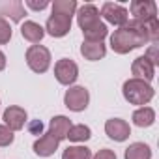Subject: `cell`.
Listing matches in <instances>:
<instances>
[{
    "instance_id": "cell-1",
    "label": "cell",
    "mask_w": 159,
    "mask_h": 159,
    "mask_svg": "<svg viewBox=\"0 0 159 159\" xmlns=\"http://www.w3.org/2000/svg\"><path fill=\"white\" fill-rule=\"evenodd\" d=\"M144 43H148V38L144 34L142 23H137V21H127V25L120 26L111 36V47L118 54H127L129 51L139 49Z\"/></svg>"
},
{
    "instance_id": "cell-2",
    "label": "cell",
    "mask_w": 159,
    "mask_h": 159,
    "mask_svg": "<svg viewBox=\"0 0 159 159\" xmlns=\"http://www.w3.org/2000/svg\"><path fill=\"white\" fill-rule=\"evenodd\" d=\"M122 92H124V98L131 105H146L153 98V88L146 81H140V79H129V81H125Z\"/></svg>"
},
{
    "instance_id": "cell-3",
    "label": "cell",
    "mask_w": 159,
    "mask_h": 159,
    "mask_svg": "<svg viewBox=\"0 0 159 159\" xmlns=\"http://www.w3.org/2000/svg\"><path fill=\"white\" fill-rule=\"evenodd\" d=\"M26 64L36 73H45L51 66V52L43 45H32L26 51Z\"/></svg>"
},
{
    "instance_id": "cell-4",
    "label": "cell",
    "mask_w": 159,
    "mask_h": 159,
    "mask_svg": "<svg viewBox=\"0 0 159 159\" xmlns=\"http://www.w3.org/2000/svg\"><path fill=\"white\" fill-rule=\"evenodd\" d=\"M64 103H66V107H67L69 111L81 112V111H84V109L88 107V103H90V94H88V90H86L84 86H71V88L66 92V96H64Z\"/></svg>"
},
{
    "instance_id": "cell-5",
    "label": "cell",
    "mask_w": 159,
    "mask_h": 159,
    "mask_svg": "<svg viewBox=\"0 0 159 159\" xmlns=\"http://www.w3.org/2000/svg\"><path fill=\"white\" fill-rule=\"evenodd\" d=\"M54 77H56V81H58L60 84L69 86V84H73V83L77 81V77H79V67H77V64H75L73 60L62 58V60H58L56 66H54Z\"/></svg>"
},
{
    "instance_id": "cell-6",
    "label": "cell",
    "mask_w": 159,
    "mask_h": 159,
    "mask_svg": "<svg viewBox=\"0 0 159 159\" xmlns=\"http://www.w3.org/2000/svg\"><path fill=\"white\" fill-rule=\"evenodd\" d=\"M99 17H101L99 10L94 4H84V6L79 8V11H77V23H79V26H81L83 34L88 32V30H92V28H96V26H99L101 25Z\"/></svg>"
},
{
    "instance_id": "cell-7",
    "label": "cell",
    "mask_w": 159,
    "mask_h": 159,
    "mask_svg": "<svg viewBox=\"0 0 159 159\" xmlns=\"http://www.w3.org/2000/svg\"><path fill=\"white\" fill-rule=\"evenodd\" d=\"M131 15H133V21L137 23H146V21H152V19H157V6L152 0H133L131 6Z\"/></svg>"
},
{
    "instance_id": "cell-8",
    "label": "cell",
    "mask_w": 159,
    "mask_h": 159,
    "mask_svg": "<svg viewBox=\"0 0 159 159\" xmlns=\"http://www.w3.org/2000/svg\"><path fill=\"white\" fill-rule=\"evenodd\" d=\"M101 15L105 17L107 23H111L114 26H124L129 21L127 10L124 6H120V4H114V2H105L103 8H101Z\"/></svg>"
},
{
    "instance_id": "cell-9",
    "label": "cell",
    "mask_w": 159,
    "mask_h": 159,
    "mask_svg": "<svg viewBox=\"0 0 159 159\" xmlns=\"http://www.w3.org/2000/svg\"><path fill=\"white\" fill-rule=\"evenodd\" d=\"M105 133H107L112 140L124 142V140L129 139L131 127H129V124H127L125 120H122V118H111V120L105 122Z\"/></svg>"
},
{
    "instance_id": "cell-10",
    "label": "cell",
    "mask_w": 159,
    "mask_h": 159,
    "mask_svg": "<svg viewBox=\"0 0 159 159\" xmlns=\"http://www.w3.org/2000/svg\"><path fill=\"white\" fill-rule=\"evenodd\" d=\"M45 30H47L52 38H62V36H66V34L71 30V17L52 13V15L47 19Z\"/></svg>"
},
{
    "instance_id": "cell-11",
    "label": "cell",
    "mask_w": 159,
    "mask_h": 159,
    "mask_svg": "<svg viewBox=\"0 0 159 159\" xmlns=\"http://www.w3.org/2000/svg\"><path fill=\"white\" fill-rule=\"evenodd\" d=\"M26 111L23 107H17V105H11L4 111V125L10 127L11 131H19L25 127L26 124Z\"/></svg>"
},
{
    "instance_id": "cell-12",
    "label": "cell",
    "mask_w": 159,
    "mask_h": 159,
    "mask_svg": "<svg viewBox=\"0 0 159 159\" xmlns=\"http://www.w3.org/2000/svg\"><path fill=\"white\" fill-rule=\"evenodd\" d=\"M58 144H60V140L52 133H45L43 137H39L34 142V153L39 157H49L58 150Z\"/></svg>"
},
{
    "instance_id": "cell-13",
    "label": "cell",
    "mask_w": 159,
    "mask_h": 159,
    "mask_svg": "<svg viewBox=\"0 0 159 159\" xmlns=\"http://www.w3.org/2000/svg\"><path fill=\"white\" fill-rule=\"evenodd\" d=\"M131 71H133V79H140V81H152L153 75H155V66L146 58V56H139L133 66H131Z\"/></svg>"
},
{
    "instance_id": "cell-14",
    "label": "cell",
    "mask_w": 159,
    "mask_h": 159,
    "mask_svg": "<svg viewBox=\"0 0 159 159\" xmlns=\"http://www.w3.org/2000/svg\"><path fill=\"white\" fill-rule=\"evenodd\" d=\"M81 54L90 60V62H96V60H101L105 54H107V49L103 45V41H83L81 45Z\"/></svg>"
},
{
    "instance_id": "cell-15",
    "label": "cell",
    "mask_w": 159,
    "mask_h": 159,
    "mask_svg": "<svg viewBox=\"0 0 159 159\" xmlns=\"http://www.w3.org/2000/svg\"><path fill=\"white\" fill-rule=\"evenodd\" d=\"M21 36L28 41H32V43H39L45 36V30H43L41 25H38L34 21H25L23 26H21Z\"/></svg>"
},
{
    "instance_id": "cell-16",
    "label": "cell",
    "mask_w": 159,
    "mask_h": 159,
    "mask_svg": "<svg viewBox=\"0 0 159 159\" xmlns=\"http://www.w3.org/2000/svg\"><path fill=\"white\" fill-rule=\"evenodd\" d=\"M69 129H71V122L66 116H54L49 124V133H52L58 140H64Z\"/></svg>"
},
{
    "instance_id": "cell-17",
    "label": "cell",
    "mask_w": 159,
    "mask_h": 159,
    "mask_svg": "<svg viewBox=\"0 0 159 159\" xmlns=\"http://www.w3.org/2000/svg\"><path fill=\"white\" fill-rule=\"evenodd\" d=\"M125 159H152V150L144 142H133L125 148Z\"/></svg>"
},
{
    "instance_id": "cell-18",
    "label": "cell",
    "mask_w": 159,
    "mask_h": 159,
    "mask_svg": "<svg viewBox=\"0 0 159 159\" xmlns=\"http://www.w3.org/2000/svg\"><path fill=\"white\" fill-rule=\"evenodd\" d=\"M0 15H6L11 21L19 23L25 17V6H23V2H19V0H13V2H8V4H4L0 8Z\"/></svg>"
},
{
    "instance_id": "cell-19",
    "label": "cell",
    "mask_w": 159,
    "mask_h": 159,
    "mask_svg": "<svg viewBox=\"0 0 159 159\" xmlns=\"http://www.w3.org/2000/svg\"><path fill=\"white\" fill-rule=\"evenodd\" d=\"M155 122V112L152 107H140L133 112V124L139 127H150Z\"/></svg>"
},
{
    "instance_id": "cell-20",
    "label": "cell",
    "mask_w": 159,
    "mask_h": 159,
    "mask_svg": "<svg viewBox=\"0 0 159 159\" xmlns=\"http://www.w3.org/2000/svg\"><path fill=\"white\" fill-rule=\"evenodd\" d=\"M90 137H92L90 127L79 124V125H71V129L67 131V137H66V139H69V140H73V142H84V140H88Z\"/></svg>"
},
{
    "instance_id": "cell-21",
    "label": "cell",
    "mask_w": 159,
    "mask_h": 159,
    "mask_svg": "<svg viewBox=\"0 0 159 159\" xmlns=\"http://www.w3.org/2000/svg\"><path fill=\"white\" fill-rule=\"evenodd\" d=\"M62 159H92V152L86 146H67L62 153Z\"/></svg>"
},
{
    "instance_id": "cell-22",
    "label": "cell",
    "mask_w": 159,
    "mask_h": 159,
    "mask_svg": "<svg viewBox=\"0 0 159 159\" xmlns=\"http://www.w3.org/2000/svg\"><path fill=\"white\" fill-rule=\"evenodd\" d=\"M75 11H77V2L75 0H56V2L52 4V13L73 17Z\"/></svg>"
},
{
    "instance_id": "cell-23",
    "label": "cell",
    "mask_w": 159,
    "mask_h": 159,
    "mask_svg": "<svg viewBox=\"0 0 159 159\" xmlns=\"http://www.w3.org/2000/svg\"><path fill=\"white\" fill-rule=\"evenodd\" d=\"M107 34H109V28H107L105 23H101L99 26H96V28L84 32L83 36H84V41H96V43H98V41H103V39L107 38Z\"/></svg>"
},
{
    "instance_id": "cell-24",
    "label": "cell",
    "mask_w": 159,
    "mask_h": 159,
    "mask_svg": "<svg viewBox=\"0 0 159 159\" xmlns=\"http://www.w3.org/2000/svg\"><path fill=\"white\" fill-rule=\"evenodd\" d=\"M10 39H11V26L4 17H0V45L10 43Z\"/></svg>"
},
{
    "instance_id": "cell-25",
    "label": "cell",
    "mask_w": 159,
    "mask_h": 159,
    "mask_svg": "<svg viewBox=\"0 0 159 159\" xmlns=\"http://www.w3.org/2000/svg\"><path fill=\"white\" fill-rule=\"evenodd\" d=\"M13 139H15V135L10 127L0 125V146H10L13 142Z\"/></svg>"
},
{
    "instance_id": "cell-26",
    "label": "cell",
    "mask_w": 159,
    "mask_h": 159,
    "mask_svg": "<svg viewBox=\"0 0 159 159\" xmlns=\"http://www.w3.org/2000/svg\"><path fill=\"white\" fill-rule=\"evenodd\" d=\"M92 159H116V153L112 152V150H107V148H103V150H99Z\"/></svg>"
},
{
    "instance_id": "cell-27",
    "label": "cell",
    "mask_w": 159,
    "mask_h": 159,
    "mask_svg": "<svg viewBox=\"0 0 159 159\" xmlns=\"http://www.w3.org/2000/svg\"><path fill=\"white\" fill-rule=\"evenodd\" d=\"M26 6L32 8V10H36V11H41V10H45V8L49 6V2H47V0H41V2H34V0H28Z\"/></svg>"
},
{
    "instance_id": "cell-28",
    "label": "cell",
    "mask_w": 159,
    "mask_h": 159,
    "mask_svg": "<svg viewBox=\"0 0 159 159\" xmlns=\"http://www.w3.org/2000/svg\"><path fill=\"white\" fill-rule=\"evenodd\" d=\"M146 58L153 64V66H157L159 64V56H157V47L155 45H152L150 49H148V54H146Z\"/></svg>"
},
{
    "instance_id": "cell-29",
    "label": "cell",
    "mask_w": 159,
    "mask_h": 159,
    "mask_svg": "<svg viewBox=\"0 0 159 159\" xmlns=\"http://www.w3.org/2000/svg\"><path fill=\"white\" fill-rule=\"evenodd\" d=\"M4 67H6V54L0 51V71H2Z\"/></svg>"
},
{
    "instance_id": "cell-30",
    "label": "cell",
    "mask_w": 159,
    "mask_h": 159,
    "mask_svg": "<svg viewBox=\"0 0 159 159\" xmlns=\"http://www.w3.org/2000/svg\"><path fill=\"white\" fill-rule=\"evenodd\" d=\"M30 129H32V131H39V133H41V129H43V125H41V122H36V124H34V125H32Z\"/></svg>"
}]
</instances>
